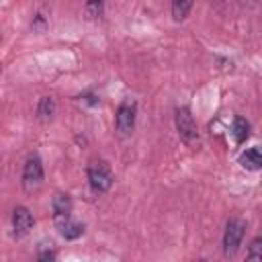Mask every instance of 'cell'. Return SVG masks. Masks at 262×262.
I'll return each mask as SVG.
<instances>
[{
	"instance_id": "9",
	"label": "cell",
	"mask_w": 262,
	"mask_h": 262,
	"mask_svg": "<svg viewBox=\"0 0 262 262\" xmlns=\"http://www.w3.org/2000/svg\"><path fill=\"white\" fill-rule=\"evenodd\" d=\"M239 164L246 168V170H260L262 168V154H260V147H250L246 149L242 156H239Z\"/></svg>"
},
{
	"instance_id": "5",
	"label": "cell",
	"mask_w": 262,
	"mask_h": 262,
	"mask_svg": "<svg viewBox=\"0 0 262 262\" xmlns=\"http://www.w3.org/2000/svg\"><path fill=\"white\" fill-rule=\"evenodd\" d=\"M133 125H135V102H121L119 108H117V115H115V127L121 135H129L133 131Z\"/></svg>"
},
{
	"instance_id": "12",
	"label": "cell",
	"mask_w": 262,
	"mask_h": 262,
	"mask_svg": "<svg viewBox=\"0 0 262 262\" xmlns=\"http://www.w3.org/2000/svg\"><path fill=\"white\" fill-rule=\"evenodd\" d=\"M246 262H262V239L260 237H254L252 244L248 246Z\"/></svg>"
},
{
	"instance_id": "13",
	"label": "cell",
	"mask_w": 262,
	"mask_h": 262,
	"mask_svg": "<svg viewBox=\"0 0 262 262\" xmlns=\"http://www.w3.org/2000/svg\"><path fill=\"white\" fill-rule=\"evenodd\" d=\"M192 8V2H174L172 4V16L174 20H184Z\"/></svg>"
},
{
	"instance_id": "15",
	"label": "cell",
	"mask_w": 262,
	"mask_h": 262,
	"mask_svg": "<svg viewBox=\"0 0 262 262\" xmlns=\"http://www.w3.org/2000/svg\"><path fill=\"white\" fill-rule=\"evenodd\" d=\"M37 262H55V254H53V250H47V248H43V250L39 252V258H37Z\"/></svg>"
},
{
	"instance_id": "8",
	"label": "cell",
	"mask_w": 262,
	"mask_h": 262,
	"mask_svg": "<svg viewBox=\"0 0 262 262\" xmlns=\"http://www.w3.org/2000/svg\"><path fill=\"white\" fill-rule=\"evenodd\" d=\"M51 209H53V219L70 217L72 213V199L66 192H55L51 199Z\"/></svg>"
},
{
	"instance_id": "10",
	"label": "cell",
	"mask_w": 262,
	"mask_h": 262,
	"mask_svg": "<svg viewBox=\"0 0 262 262\" xmlns=\"http://www.w3.org/2000/svg\"><path fill=\"white\" fill-rule=\"evenodd\" d=\"M55 108H57L55 98H53V96H43V98L39 100V106H37L39 121H43V123L51 121V119H53V115H55Z\"/></svg>"
},
{
	"instance_id": "1",
	"label": "cell",
	"mask_w": 262,
	"mask_h": 262,
	"mask_svg": "<svg viewBox=\"0 0 262 262\" xmlns=\"http://www.w3.org/2000/svg\"><path fill=\"white\" fill-rule=\"evenodd\" d=\"M174 121H176V129H178V135L182 137V141L190 147H196L199 145V129H196V123H194L190 111L186 106L176 108Z\"/></svg>"
},
{
	"instance_id": "2",
	"label": "cell",
	"mask_w": 262,
	"mask_h": 262,
	"mask_svg": "<svg viewBox=\"0 0 262 262\" xmlns=\"http://www.w3.org/2000/svg\"><path fill=\"white\" fill-rule=\"evenodd\" d=\"M246 233V221L239 217H231L225 225V233H223V254L227 258L235 256V252L239 250V244L244 239Z\"/></svg>"
},
{
	"instance_id": "3",
	"label": "cell",
	"mask_w": 262,
	"mask_h": 262,
	"mask_svg": "<svg viewBox=\"0 0 262 262\" xmlns=\"http://www.w3.org/2000/svg\"><path fill=\"white\" fill-rule=\"evenodd\" d=\"M88 180H90V186L96 190V192H104L111 188L113 184V172L108 168V164L104 160H92L88 164Z\"/></svg>"
},
{
	"instance_id": "4",
	"label": "cell",
	"mask_w": 262,
	"mask_h": 262,
	"mask_svg": "<svg viewBox=\"0 0 262 262\" xmlns=\"http://www.w3.org/2000/svg\"><path fill=\"white\" fill-rule=\"evenodd\" d=\"M41 184H43V164L37 156H33L25 162L23 168V188L27 192H35L39 190Z\"/></svg>"
},
{
	"instance_id": "11",
	"label": "cell",
	"mask_w": 262,
	"mask_h": 262,
	"mask_svg": "<svg viewBox=\"0 0 262 262\" xmlns=\"http://www.w3.org/2000/svg\"><path fill=\"white\" fill-rule=\"evenodd\" d=\"M231 133H233L235 143H244L248 139V135H250V123L244 117H235L233 127H231Z\"/></svg>"
},
{
	"instance_id": "16",
	"label": "cell",
	"mask_w": 262,
	"mask_h": 262,
	"mask_svg": "<svg viewBox=\"0 0 262 262\" xmlns=\"http://www.w3.org/2000/svg\"><path fill=\"white\" fill-rule=\"evenodd\" d=\"M199 262H205V260H199Z\"/></svg>"
},
{
	"instance_id": "7",
	"label": "cell",
	"mask_w": 262,
	"mask_h": 262,
	"mask_svg": "<svg viewBox=\"0 0 262 262\" xmlns=\"http://www.w3.org/2000/svg\"><path fill=\"white\" fill-rule=\"evenodd\" d=\"M55 225L61 233V237L66 239H78L82 233H84V225L74 221L72 217H61V219H55Z\"/></svg>"
},
{
	"instance_id": "14",
	"label": "cell",
	"mask_w": 262,
	"mask_h": 262,
	"mask_svg": "<svg viewBox=\"0 0 262 262\" xmlns=\"http://www.w3.org/2000/svg\"><path fill=\"white\" fill-rule=\"evenodd\" d=\"M102 12V4L100 2H88L86 4V14L88 16H98Z\"/></svg>"
},
{
	"instance_id": "6",
	"label": "cell",
	"mask_w": 262,
	"mask_h": 262,
	"mask_svg": "<svg viewBox=\"0 0 262 262\" xmlns=\"http://www.w3.org/2000/svg\"><path fill=\"white\" fill-rule=\"evenodd\" d=\"M33 227V215L27 207H16L12 211V229H14V235L16 237H23L31 231Z\"/></svg>"
}]
</instances>
